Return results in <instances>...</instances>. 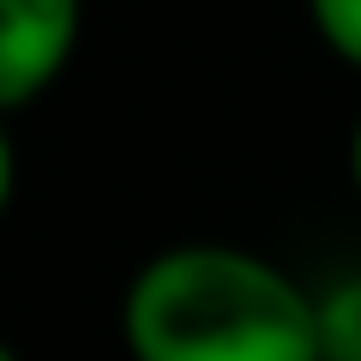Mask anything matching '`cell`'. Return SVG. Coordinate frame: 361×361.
Returning <instances> with one entry per match:
<instances>
[{"mask_svg":"<svg viewBox=\"0 0 361 361\" xmlns=\"http://www.w3.org/2000/svg\"><path fill=\"white\" fill-rule=\"evenodd\" d=\"M349 180H355V193H361V121L349 133Z\"/></svg>","mask_w":361,"mask_h":361,"instance_id":"8992f818","label":"cell"},{"mask_svg":"<svg viewBox=\"0 0 361 361\" xmlns=\"http://www.w3.org/2000/svg\"><path fill=\"white\" fill-rule=\"evenodd\" d=\"M0 361H25V355H18V349L6 343V337H0Z\"/></svg>","mask_w":361,"mask_h":361,"instance_id":"52a82bcc","label":"cell"},{"mask_svg":"<svg viewBox=\"0 0 361 361\" xmlns=\"http://www.w3.org/2000/svg\"><path fill=\"white\" fill-rule=\"evenodd\" d=\"M18 193V151H13V133H6V115H0V217L13 211Z\"/></svg>","mask_w":361,"mask_h":361,"instance_id":"5b68a950","label":"cell"},{"mask_svg":"<svg viewBox=\"0 0 361 361\" xmlns=\"http://www.w3.org/2000/svg\"><path fill=\"white\" fill-rule=\"evenodd\" d=\"M307 18L325 49L361 73V0H307Z\"/></svg>","mask_w":361,"mask_h":361,"instance_id":"277c9868","label":"cell"},{"mask_svg":"<svg viewBox=\"0 0 361 361\" xmlns=\"http://www.w3.org/2000/svg\"><path fill=\"white\" fill-rule=\"evenodd\" d=\"M85 0H0V115L42 103L78 54Z\"/></svg>","mask_w":361,"mask_h":361,"instance_id":"7a4b0ae2","label":"cell"},{"mask_svg":"<svg viewBox=\"0 0 361 361\" xmlns=\"http://www.w3.org/2000/svg\"><path fill=\"white\" fill-rule=\"evenodd\" d=\"M133 361H325L319 301L253 247L180 241L151 253L121 295Z\"/></svg>","mask_w":361,"mask_h":361,"instance_id":"6da1fadb","label":"cell"},{"mask_svg":"<svg viewBox=\"0 0 361 361\" xmlns=\"http://www.w3.org/2000/svg\"><path fill=\"white\" fill-rule=\"evenodd\" d=\"M319 301V355L325 361H361V271L337 277Z\"/></svg>","mask_w":361,"mask_h":361,"instance_id":"3957f363","label":"cell"}]
</instances>
